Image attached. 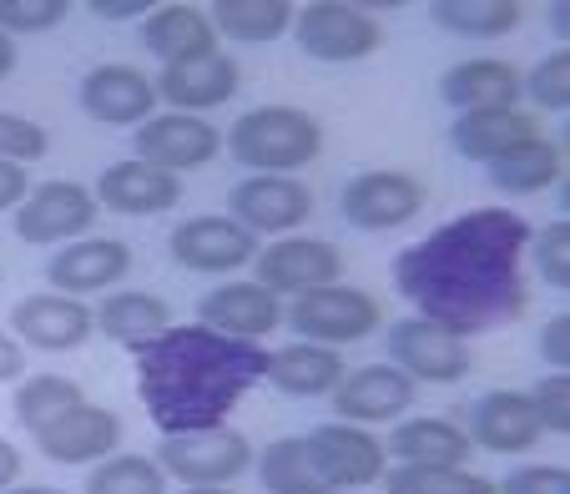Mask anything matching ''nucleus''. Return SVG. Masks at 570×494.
Listing matches in <instances>:
<instances>
[{
    "label": "nucleus",
    "mask_w": 570,
    "mask_h": 494,
    "mask_svg": "<svg viewBox=\"0 0 570 494\" xmlns=\"http://www.w3.org/2000/svg\"><path fill=\"white\" fill-rule=\"evenodd\" d=\"M137 398L161 434H193L227 424L243 398L268 374V348L223 338L203 323H173L131 348Z\"/></svg>",
    "instance_id": "f03ea898"
},
{
    "label": "nucleus",
    "mask_w": 570,
    "mask_h": 494,
    "mask_svg": "<svg viewBox=\"0 0 570 494\" xmlns=\"http://www.w3.org/2000/svg\"><path fill=\"white\" fill-rule=\"evenodd\" d=\"M141 46L151 56H161L167 66L177 61H197V56L217 51V31L207 21V11L197 6H157V11L141 21Z\"/></svg>",
    "instance_id": "bb28decb"
},
{
    "label": "nucleus",
    "mask_w": 570,
    "mask_h": 494,
    "mask_svg": "<svg viewBox=\"0 0 570 494\" xmlns=\"http://www.w3.org/2000/svg\"><path fill=\"white\" fill-rule=\"evenodd\" d=\"M293 36H298L303 56L328 66L368 61L384 46V31L368 16V6H348V0H308V6H298Z\"/></svg>",
    "instance_id": "423d86ee"
},
{
    "label": "nucleus",
    "mask_w": 570,
    "mask_h": 494,
    "mask_svg": "<svg viewBox=\"0 0 570 494\" xmlns=\"http://www.w3.org/2000/svg\"><path fill=\"white\" fill-rule=\"evenodd\" d=\"M414 388L420 384L410 374H399L394 364H364L348 368L328 398H334V414L344 424H389L414 404Z\"/></svg>",
    "instance_id": "6ab92c4d"
},
{
    "label": "nucleus",
    "mask_w": 570,
    "mask_h": 494,
    "mask_svg": "<svg viewBox=\"0 0 570 494\" xmlns=\"http://www.w3.org/2000/svg\"><path fill=\"white\" fill-rule=\"evenodd\" d=\"M283 318H288V328L303 344L344 348V344H364L379 323H384V308H379L374 293L328 283V288H313L303 298H293V308Z\"/></svg>",
    "instance_id": "39448f33"
},
{
    "label": "nucleus",
    "mask_w": 570,
    "mask_h": 494,
    "mask_svg": "<svg viewBox=\"0 0 570 494\" xmlns=\"http://www.w3.org/2000/svg\"><path fill=\"white\" fill-rule=\"evenodd\" d=\"M197 323L213 328V334H223V338L263 344V334H273V328L283 323V303L273 298L263 283L233 278V283H217L213 293H203V303H197Z\"/></svg>",
    "instance_id": "a211bd4d"
},
{
    "label": "nucleus",
    "mask_w": 570,
    "mask_h": 494,
    "mask_svg": "<svg viewBox=\"0 0 570 494\" xmlns=\"http://www.w3.org/2000/svg\"><path fill=\"white\" fill-rule=\"evenodd\" d=\"M87 404V394H81V384L66 374H26L21 384H16V419H21L26 434H36L41 424L61 419L66 408Z\"/></svg>",
    "instance_id": "f704fd0d"
},
{
    "label": "nucleus",
    "mask_w": 570,
    "mask_h": 494,
    "mask_svg": "<svg viewBox=\"0 0 570 494\" xmlns=\"http://www.w3.org/2000/svg\"><path fill=\"white\" fill-rule=\"evenodd\" d=\"M71 0H0V31L11 36H46L71 16Z\"/></svg>",
    "instance_id": "4c0bfd02"
},
{
    "label": "nucleus",
    "mask_w": 570,
    "mask_h": 494,
    "mask_svg": "<svg viewBox=\"0 0 570 494\" xmlns=\"http://www.w3.org/2000/svg\"><path fill=\"white\" fill-rule=\"evenodd\" d=\"M525 247L530 223L520 213L470 207L404 247L389 278L399 298L414 303V318L440 323L454 338L490 334L530 308V283L520 268Z\"/></svg>",
    "instance_id": "f257e3e1"
},
{
    "label": "nucleus",
    "mask_w": 570,
    "mask_h": 494,
    "mask_svg": "<svg viewBox=\"0 0 570 494\" xmlns=\"http://www.w3.org/2000/svg\"><path fill=\"white\" fill-rule=\"evenodd\" d=\"M16 56H21V51H16V41H11L6 31H0V81H6V76L16 71Z\"/></svg>",
    "instance_id": "09e8293b"
},
{
    "label": "nucleus",
    "mask_w": 570,
    "mask_h": 494,
    "mask_svg": "<svg viewBox=\"0 0 570 494\" xmlns=\"http://www.w3.org/2000/svg\"><path fill=\"white\" fill-rule=\"evenodd\" d=\"M540 358L550 374H570V313H556L540 328Z\"/></svg>",
    "instance_id": "37998d69"
},
{
    "label": "nucleus",
    "mask_w": 570,
    "mask_h": 494,
    "mask_svg": "<svg viewBox=\"0 0 570 494\" xmlns=\"http://www.w3.org/2000/svg\"><path fill=\"white\" fill-rule=\"evenodd\" d=\"M525 81V97L535 101V107L546 111H566L570 107V51L560 46V51H550L546 61L530 66V76H520Z\"/></svg>",
    "instance_id": "58836bf2"
},
{
    "label": "nucleus",
    "mask_w": 570,
    "mask_h": 494,
    "mask_svg": "<svg viewBox=\"0 0 570 494\" xmlns=\"http://www.w3.org/2000/svg\"><path fill=\"white\" fill-rule=\"evenodd\" d=\"M540 137V121L520 107H490V111H460L450 127V141L464 161H500L510 151H520L525 141Z\"/></svg>",
    "instance_id": "b1692460"
},
{
    "label": "nucleus",
    "mask_w": 570,
    "mask_h": 494,
    "mask_svg": "<svg viewBox=\"0 0 570 494\" xmlns=\"http://www.w3.org/2000/svg\"><path fill=\"white\" fill-rule=\"evenodd\" d=\"M227 217L253 237H288L313 217V192L298 177H243L227 192Z\"/></svg>",
    "instance_id": "4468645a"
},
{
    "label": "nucleus",
    "mask_w": 570,
    "mask_h": 494,
    "mask_svg": "<svg viewBox=\"0 0 570 494\" xmlns=\"http://www.w3.org/2000/svg\"><path fill=\"white\" fill-rule=\"evenodd\" d=\"M384 454H394L399 464H440V470H450V464H470L474 444L454 419H404L389 434Z\"/></svg>",
    "instance_id": "cd10ccee"
},
{
    "label": "nucleus",
    "mask_w": 570,
    "mask_h": 494,
    "mask_svg": "<svg viewBox=\"0 0 570 494\" xmlns=\"http://www.w3.org/2000/svg\"><path fill=\"white\" fill-rule=\"evenodd\" d=\"M26 192H31V177H26V167H16V161H0V213H16V207L26 202Z\"/></svg>",
    "instance_id": "a18cd8bd"
},
{
    "label": "nucleus",
    "mask_w": 570,
    "mask_h": 494,
    "mask_svg": "<svg viewBox=\"0 0 570 494\" xmlns=\"http://www.w3.org/2000/svg\"><path fill=\"white\" fill-rule=\"evenodd\" d=\"M500 494H570V470L566 464H520L505 480H495Z\"/></svg>",
    "instance_id": "79ce46f5"
},
{
    "label": "nucleus",
    "mask_w": 570,
    "mask_h": 494,
    "mask_svg": "<svg viewBox=\"0 0 570 494\" xmlns=\"http://www.w3.org/2000/svg\"><path fill=\"white\" fill-rule=\"evenodd\" d=\"M91 318H97V334H107L111 344H127V348L157 338L161 328H173V308H167V298L141 293V288L137 293H107Z\"/></svg>",
    "instance_id": "c756f323"
},
{
    "label": "nucleus",
    "mask_w": 570,
    "mask_h": 494,
    "mask_svg": "<svg viewBox=\"0 0 570 494\" xmlns=\"http://www.w3.org/2000/svg\"><path fill=\"white\" fill-rule=\"evenodd\" d=\"M293 16H298L293 0H213V6H207L213 31L227 36V41H243V46L278 41L283 31H293Z\"/></svg>",
    "instance_id": "c85d7f7f"
},
{
    "label": "nucleus",
    "mask_w": 570,
    "mask_h": 494,
    "mask_svg": "<svg viewBox=\"0 0 570 494\" xmlns=\"http://www.w3.org/2000/svg\"><path fill=\"white\" fill-rule=\"evenodd\" d=\"M183 494H233V490H183Z\"/></svg>",
    "instance_id": "3c124183"
},
{
    "label": "nucleus",
    "mask_w": 570,
    "mask_h": 494,
    "mask_svg": "<svg viewBox=\"0 0 570 494\" xmlns=\"http://www.w3.org/2000/svg\"><path fill=\"white\" fill-rule=\"evenodd\" d=\"M237 81H243V66H237L227 51H213V56H197V61L161 66V76L151 87H157V101H167L173 111L203 117V111L233 101Z\"/></svg>",
    "instance_id": "412c9836"
},
{
    "label": "nucleus",
    "mask_w": 570,
    "mask_h": 494,
    "mask_svg": "<svg viewBox=\"0 0 570 494\" xmlns=\"http://www.w3.org/2000/svg\"><path fill=\"white\" fill-rule=\"evenodd\" d=\"M97 217H101V207L91 197V187L56 177V182L31 187L26 202L16 207V237L31 247H66L76 237H87L97 227Z\"/></svg>",
    "instance_id": "0eeeda50"
},
{
    "label": "nucleus",
    "mask_w": 570,
    "mask_h": 494,
    "mask_svg": "<svg viewBox=\"0 0 570 494\" xmlns=\"http://www.w3.org/2000/svg\"><path fill=\"white\" fill-rule=\"evenodd\" d=\"M430 21L464 41H500L525 21V6L520 0H434Z\"/></svg>",
    "instance_id": "7c9ffc66"
},
{
    "label": "nucleus",
    "mask_w": 570,
    "mask_h": 494,
    "mask_svg": "<svg viewBox=\"0 0 570 494\" xmlns=\"http://www.w3.org/2000/svg\"><path fill=\"white\" fill-rule=\"evenodd\" d=\"M46 151H51V137H46L41 121L16 117V111H0V161L26 167V161H41Z\"/></svg>",
    "instance_id": "ea45409f"
},
{
    "label": "nucleus",
    "mask_w": 570,
    "mask_h": 494,
    "mask_svg": "<svg viewBox=\"0 0 570 494\" xmlns=\"http://www.w3.org/2000/svg\"><path fill=\"white\" fill-rule=\"evenodd\" d=\"M389 364L410 374L414 384H460L474 368L470 338H454L450 328L430 318H399L389 328Z\"/></svg>",
    "instance_id": "6e6552de"
},
{
    "label": "nucleus",
    "mask_w": 570,
    "mask_h": 494,
    "mask_svg": "<svg viewBox=\"0 0 570 494\" xmlns=\"http://www.w3.org/2000/svg\"><path fill=\"white\" fill-rule=\"evenodd\" d=\"M16 480H21V449L11 439H0V494L11 490Z\"/></svg>",
    "instance_id": "de8ad7c7"
},
{
    "label": "nucleus",
    "mask_w": 570,
    "mask_h": 494,
    "mask_svg": "<svg viewBox=\"0 0 570 494\" xmlns=\"http://www.w3.org/2000/svg\"><path fill=\"white\" fill-rule=\"evenodd\" d=\"M131 147H137V161L157 167V172L183 177L223 151V131H217L207 117L161 111V117H147L137 131H131Z\"/></svg>",
    "instance_id": "ddd939ff"
},
{
    "label": "nucleus",
    "mask_w": 570,
    "mask_h": 494,
    "mask_svg": "<svg viewBox=\"0 0 570 494\" xmlns=\"http://www.w3.org/2000/svg\"><path fill=\"white\" fill-rule=\"evenodd\" d=\"M530 258H535V273L550 283L556 293H570V223L560 217V223L540 227V233H530Z\"/></svg>",
    "instance_id": "e433bc0d"
},
{
    "label": "nucleus",
    "mask_w": 570,
    "mask_h": 494,
    "mask_svg": "<svg viewBox=\"0 0 570 494\" xmlns=\"http://www.w3.org/2000/svg\"><path fill=\"white\" fill-rule=\"evenodd\" d=\"M223 147L253 177H288L323 157V121L303 107H253L223 131Z\"/></svg>",
    "instance_id": "7ed1b4c3"
},
{
    "label": "nucleus",
    "mask_w": 570,
    "mask_h": 494,
    "mask_svg": "<svg viewBox=\"0 0 570 494\" xmlns=\"http://www.w3.org/2000/svg\"><path fill=\"white\" fill-rule=\"evenodd\" d=\"M520 66L500 61V56H474L440 76V101L460 111H490V107H520Z\"/></svg>",
    "instance_id": "393cba45"
},
{
    "label": "nucleus",
    "mask_w": 570,
    "mask_h": 494,
    "mask_svg": "<svg viewBox=\"0 0 570 494\" xmlns=\"http://www.w3.org/2000/svg\"><path fill=\"white\" fill-rule=\"evenodd\" d=\"M258 237L248 227H237L233 217L207 213V217H187V223L173 227L167 237V253L177 258V268L187 273H207V278H227V273L248 268L258 258Z\"/></svg>",
    "instance_id": "9d476101"
},
{
    "label": "nucleus",
    "mask_w": 570,
    "mask_h": 494,
    "mask_svg": "<svg viewBox=\"0 0 570 494\" xmlns=\"http://www.w3.org/2000/svg\"><path fill=\"white\" fill-rule=\"evenodd\" d=\"M253 268H258L263 288L278 298V293H293V298H303V293L313 288H328V283L344 278V253H338L328 237H278V243L258 247V258H253Z\"/></svg>",
    "instance_id": "9b49d317"
},
{
    "label": "nucleus",
    "mask_w": 570,
    "mask_h": 494,
    "mask_svg": "<svg viewBox=\"0 0 570 494\" xmlns=\"http://www.w3.org/2000/svg\"><path fill=\"white\" fill-rule=\"evenodd\" d=\"M560 172H566V161H560V147L546 137L525 141L520 151H510V157L490 161V182L500 187V192L510 197H535L546 192V187L560 182Z\"/></svg>",
    "instance_id": "473e14b6"
},
{
    "label": "nucleus",
    "mask_w": 570,
    "mask_h": 494,
    "mask_svg": "<svg viewBox=\"0 0 570 494\" xmlns=\"http://www.w3.org/2000/svg\"><path fill=\"white\" fill-rule=\"evenodd\" d=\"M530 408H535V419L546 434H570V374H546L535 388H530Z\"/></svg>",
    "instance_id": "a19ab883"
},
{
    "label": "nucleus",
    "mask_w": 570,
    "mask_h": 494,
    "mask_svg": "<svg viewBox=\"0 0 570 494\" xmlns=\"http://www.w3.org/2000/svg\"><path fill=\"white\" fill-rule=\"evenodd\" d=\"M157 470L183 490H227L253 470V444L243 429H227V424L193 434H161Z\"/></svg>",
    "instance_id": "20e7f679"
},
{
    "label": "nucleus",
    "mask_w": 570,
    "mask_h": 494,
    "mask_svg": "<svg viewBox=\"0 0 570 494\" xmlns=\"http://www.w3.org/2000/svg\"><path fill=\"white\" fill-rule=\"evenodd\" d=\"M127 273H131V247L121 243V237H76V243H66L61 253H51V263H46L51 288L66 293V298L117 288Z\"/></svg>",
    "instance_id": "aec40b11"
},
{
    "label": "nucleus",
    "mask_w": 570,
    "mask_h": 494,
    "mask_svg": "<svg viewBox=\"0 0 570 494\" xmlns=\"http://www.w3.org/2000/svg\"><path fill=\"white\" fill-rule=\"evenodd\" d=\"M121 434H127V424H121L117 408H101V404H76L66 408L61 419L41 424V429L31 434L36 439V454H46L51 464H101L107 454H117Z\"/></svg>",
    "instance_id": "2eb2a0df"
},
{
    "label": "nucleus",
    "mask_w": 570,
    "mask_h": 494,
    "mask_svg": "<svg viewBox=\"0 0 570 494\" xmlns=\"http://www.w3.org/2000/svg\"><path fill=\"white\" fill-rule=\"evenodd\" d=\"M11 334L21 338V348H41V354H71L97 334V318L81 298L66 293H31L11 308Z\"/></svg>",
    "instance_id": "f3484780"
},
{
    "label": "nucleus",
    "mask_w": 570,
    "mask_h": 494,
    "mask_svg": "<svg viewBox=\"0 0 570 494\" xmlns=\"http://www.w3.org/2000/svg\"><path fill=\"white\" fill-rule=\"evenodd\" d=\"M464 434L484 454H525L535 449V439L546 429H540L535 408H530V398L520 388H490V394H480L470 404V429Z\"/></svg>",
    "instance_id": "5701e85b"
},
{
    "label": "nucleus",
    "mask_w": 570,
    "mask_h": 494,
    "mask_svg": "<svg viewBox=\"0 0 570 494\" xmlns=\"http://www.w3.org/2000/svg\"><path fill=\"white\" fill-rule=\"evenodd\" d=\"M87 11L97 16V21H147L151 11H157V0H87Z\"/></svg>",
    "instance_id": "c03bdc74"
},
{
    "label": "nucleus",
    "mask_w": 570,
    "mask_h": 494,
    "mask_svg": "<svg viewBox=\"0 0 570 494\" xmlns=\"http://www.w3.org/2000/svg\"><path fill=\"white\" fill-rule=\"evenodd\" d=\"M430 192L414 172H399V167H374V172H358L354 182L344 187L338 207L344 217L358 227V233H394V227L414 223L424 213Z\"/></svg>",
    "instance_id": "1a4fd4ad"
},
{
    "label": "nucleus",
    "mask_w": 570,
    "mask_h": 494,
    "mask_svg": "<svg viewBox=\"0 0 570 494\" xmlns=\"http://www.w3.org/2000/svg\"><path fill=\"white\" fill-rule=\"evenodd\" d=\"M101 213H121V217H157V213H173L183 202V177L173 172H157L147 161H111L107 172L97 177L91 187Z\"/></svg>",
    "instance_id": "4be33fe9"
},
{
    "label": "nucleus",
    "mask_w": 570,
    "mask_h": 494,
    "mask_svg": "<svg viewBox=\"0 0 570 494\" xmlns=\"http://www.w3.org/2000/svg\"><path fill=\"white\" fill-rule=\"evenodd\" d=\"M6 494H66V490H56V484H11Z\"/></svg>",
    "instance_id": "8fccbe9b"
},
{
    "label": "nucleus",
    "mask_w": 570,
    "mask_h": 494,
    "mask_svg": "<svg viewBox=\"0 0 570 494\" xmlns=\"http://www.w3.org/2000/svg\"><path fill=\"white\" fill-rule=\"evenodd\" d=\"M26 378V348L16 334H0V384H21Z\"/></svg>",
    "instance_id": "49530a36"
},
{
    "label": "nucleus",
    "mask_w": 570,
    "mask_h": 494,
    "mask_svg": "<svg viewBox=\"0 0 570 494\" xmlns=\"http://www.w3.org/2000/svg\"><path fill=\"white\" fill-rule=\"evenodd\" d=\"M344 374H348V364L338 348H318V344H303L298 338V344L268 354V374L263 378L288 398H323V394H334Z\"/></svg>",
    "instance_id": "a878e982"
},
{
    "label": "nucleus",
    "mask_w": 570,
    "mask_h": 494,
    "mask_svg": "<svg viewBox=\"0 0 570 494\" xmlns=\"http://www.w3.org/2000/svg\"><path fill=\"white\" fill-rule=\"evenodd\" d=\"M308 444L313 470L328 480V490H364V484H379L389 470V454L364 424H318V429L303 434Z\"/></svg>",
    "instance_id": "f8f14e48"
},
{
    "label": "nucleus",
    "mask_w": 570,
    "mask_h": 494,
    "mask_svg": "<svg viewBox=\"0 0 570 494\" xmlns=\"http://www.w3.org/2000/svg\"><path fill=\"white\" fill-rule=\"evenodd\" d=\"M167 484L173 480L157 470L151 454H107L101 464H91L81 494H173Z\"/></svg>",
    "instance_id": "c9c22d12"
},
{
    "label": "nucleus",
    "mask_w": 570,
    "mask_h": 494,
    "mask_svg": "<svg viewBox=\"0 0 570 494\" xmlns=\"http://www.w3.org/2000/svg\"><path fill=\"white\" fill-rule=\"evenodd\" d=\"M81 111L101 127H141L147 117H157V87L141 66L127 61H107V66H91L81 76V91H76Z\"/></svg>",
    "instance_id": "dca6fc26"
},
{
    "label": "nucleus",
    "mask_w": 570,
    "mask_h": 494,
    "mask_svg": "<svg viewBox=\"0 0 570 494\" xmlns=\"http://www.w3.org/2000/svg\"><path fill=\"white\" fill-rule=\"evenodd\" d=\"M384 494H500L495 480H484V474L464 470V464H394L384 470Z\"/></svg>",
    "instance_id": "72a5a7b5"
},
{
    "label": "nucleus",
    "mask_w": 570,
    "mask_h": 494,
    "mask_svg": "<svg viewBox=\"0 0 570 494\" xmlns=\"http://www.w3.org/2000/svg\"><path fill=\"white\" fill-rule=\"evenodd\" d=\"M253 464H258L263 494H338V490H328V480H323L318 470H313L303 434L273 439L263 454H253Z\"/></svg>",
    "instance_id": "2f4dec72"
}]
</instances>
